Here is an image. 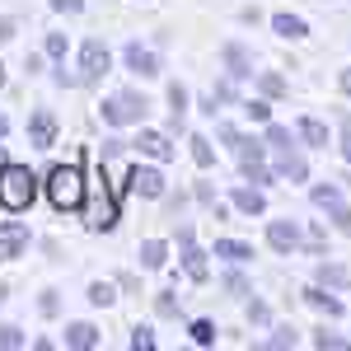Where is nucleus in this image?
I'll list each match as a JSON object with an SVG mask.
<instances>
[{
    "mask_svg": "<svg viewBox=\"0 0 351 351\" xmlns=\"http://www.w3.org/2000/svg\"><path fill=\"white\" fill-rule=\"evenodd\" d=\"M332 225H337L342 234H351V206H347V202H342V206L332 211Z\"/></svg>",
    "mask_w": 351,
    "mask_h": 351,
    "instance_id": "obj_39",
    "label": "nucleus"
},
{
    "mask_svg": "<svg viewBox=\"0 0 351 351\" xmlns=\"http://www.w3.org/2000/svg\"><path fill=\"white\" fill-rule=\"evenodd\" d=\"M108 66H112V52L99 43V38H89V43L80 47V84L104 80V75H108Z\"/></svg>",
    "mask_w": 351,
    "mask_h": 351,
    "instance_id": "obj_4",
    "label": "nucleus"
},
{
    "mask_svg": "<svg viewBox=\"0 0 351 351\" xmlns=\"http://www.w3.org/2000/svg\"><path fill=\"white\" fill-rule=\"evenodd\" d=\"M99 112H104L108 127H141L145 112H150V104H145V94H136V89H117L112 99H104Z\"/></svg>",
    "mask_w": 351,
    "mask_h": 351,
    "instance_id": "obj_3",
    "label": "nucleus"
},
{
    "mask_svg": "<svg viewBox=\"0 0 351 351\" xmlns=\"http://www.w3.org/2000/svg\"><path fill=\"white\" fill-rule=\"evenodd\" d=\"M314 347H319V351H347V347H351V337H337V332L319 328V332H314Z\"/></svg>",
    "mask_w": 351,
    "mask_h": 351,
    "instance_id": "obj_28",
    "label": "nucleus"
},
{
    "mask_svg": "<svg viewBox=\"0 0 351 351\" xmlns=\"http://www.w3.org/2000/svg\"><path fill=\"white\" fill-rule=\"evenodd\" d=\"M295 136H300V145H309V150H328L332 145V136H328V122H319V117H295Z\"/></svg>",
    "mask_w": 351,
    "mask_h": 351,
    "instance_id": "obj_12",
    "label": "nucleus"
},
{
    "mask_svg": "<svg viewBox=\"0 0 351 351\" xmlns=\"http://www.w3.org/2000/svg\"><path fill=\"white\" fill-rule=\"evenodd\" d=\"M197 202H202V206H216V192L206 188V183H197Z\"/></svg>",
    "mask_w": 351,
    "mask_h": 351,
    "instance_id": "obj_44",
    "label": "nucleus"
},
{
    "mask_svg": "<svg viewBox=\"0 0 351 351\" xmlns=\"http://www.w3.org/2000/svg\"><path fill=\"white\" fill-rule=\"evenodd\" d=\"M304 304H309V309H319V314H328V319H342V314H347L342 295H332V286H319V281L304 291Z\"/></svg>",
    "mask_w": 351,
    "mask_h": 351,
    "instance_id": "obj_10",
    "label": "nucleus"
},
{
    "mask_svg": "<svg viewBox=\"0 0 351 351\" xmlns=\"http://www.w3.org/2000/svg\"><path fill=\"white\" fill-rule=\"evenodd\" d=\"M216 136L225 141V145H230V150H234V155H239V145H243V141H248V136H243L239 127H230V122H216Z\"/></svg>",
    "mask_w": 351,
    "mask_h": 351,
    "instance_id": "obj_31",
    "label": "nucleus"
},
{
    "mask_svg": "<svg viewBox=\"0 0 351 351\" xmlns=\"http://www.w3.org/2000/svg\"><path fill=\"white\" fill-rule=\"evenodd\" d=\"M220 61H225L230 80H248V75H253V56H248L243 43H225V47H220Z\"/></svg>",
    "mask_w": 351,
    "mask_h": 351,
    "instance_id": "obj_13",
    "label": "nucleus"
},
{
    "mask_svg": "<svg viewBox=\"0 0 351 351\" xmlns=\"http://www.w3.org/2000/svg\"><path fill=\"white\" fill-rule=\"evenodd\" d=\"M28 239H33V234H28L24 220H5V225H0V263L19 258V253L28 248Z\"/></svg>",
    "mask_w": 351,
    "mask_h": 351,
    "instance_id": "obj_7",
    "label": "nucleus"
},
{
    "mask_svg": "<svg viewBox=\"0 0 351 351\" xmlns=\"http://www.w3.org/2000/svg\"><path fill=\"white\" fill-rule=\"evenodd\" d=\"M169 112H173V127H183V117H188V84H169Z\"/></svg>",
    "mask_w": 351,
    "mask_h": 351,
    "instance_id": "obj_24",
    "label": "nucleus"
},
{
    "mask_svg": "<svg viewBox=\"0 0 351 351\" xmlns=\"http://www.w3.org/2000/svg\"><path fill=\"white\" fill-rule=\"evenodd\" d=\"M337 89H342V94H347V99H351V66H347V71H342V75H337Z\"/></svg>",
    "mask_w": 351,
    "mask_h": 351,
    "instance_id": "obj_45",
    "label": "nucleus"
},
{
    "mask_svg": "<svg viewBox=\"0 0 351 351\" xmlns=\"http://www.w3.org/2000/svg\"><path fill=\"white\" fill-rule=\"evenodd\" d=\"M38 197V173L28 164H5L0 169V206L5 211H28Z\"/></svg>",
    "mask_w": 351,
    "mask_h": 351,
    "instance_id": "obj_1",
    "label": "nucleus"
},
{
    "mask_svg": "<svg viewBox=\"0 0 351 351\" xmlns=\"http://www.w3.org/2000/svg\"><path fill=\"white\" fill-rule=\"evenodd\" d=\"M112 300H117L112 281H94V286H89V304H112Z\"/></svg>",
    "mask_w": 351,
    "mask_h": 351,
    "instance_id": "obj_32",
    "label": "nucleus"
},
{
    "mask_svg": "<svg viewBox=\"0 0 351 351\" xmlns=\"http://www.w3.org/2000/svg\"><path fill=\"white\" fill-rule=\"evenodd\" d=\"M276 173H281L286 183H309V160L300 155L295 145H291V150H276Z\"/></svg>",
    "mask_w": 351,
    "mask_h": 351,
    "instance_id": "obj_14",
    "label": "nucleus"
},
{
    "mask_svg": "<svg viewBox=\"0 0 351 351\" xmlns=\"http://www.w3.org/2000/svg\"><path fill=\"white\" fill-rule=\"evenodd\" d=\"M271 33L286 38V43H300V38H309V24H304L300 14H286V10H281V14H271Z\"/></svg>",
    "mask_w": 351,
    "mask_h": 351,
    "instance_id": "obj_16",
    "label": "nucleus"
},
{
    "mask_svg": "<svg viewBox=\"0 0 351 351\" xmlns=\"http://www.w3.org/2000/svg\"><path fill=\"white\" fill-rule=\"evenodd\" d=\"M216 258H225L230 267H243V263H253V243H243V239H216Z\"/></svg>",
    "mask_w": 351,
    "mask_h": 351,
    "instance_id": "obj_18",
    "label": "nucleus"
},
{
    "mask_svg": "<svg viewBox=\"0 0 351 351\" xmlns=\"http://www.w3.org/2000/svg\"><path fill=\"white\" fill-rule=\"evenodd\" d=\"M295 342H300L295 328H276V332L267 337V347H276V351H281V347H295Z\"/></svg>",
    "mask_w": 351,
    "mask_h": 351,
    "instance_id": "obj_36",
    "label": "nucleus"
},
{
    "mask_svg": "<svg viewBox=\"0 0 351 351\" xmlns=\"http://www.w3.org/2000/svg\"><path fill=\"white\" fill-rule=\"evenodd\" d=\"M342 160L351 164V117H342Z\"/></svg>",
    "mask_w": 351,
    "mask_h": 351,
    "instance_id": "obj_43",
    "label": "nucleus"
},
{
    "mask_svg": "<svg viewBox=\"0 0 351 351\" xmlns=\"http://www.w3.org/2000/svg\"><path fill=\"white\" fill-rule=\"evenodd\" d=\"M43 52L61 61V56H66V33H47V43H43Z\"/></svg>",
    "mask_w": 351,
    "mask_h": 351,
    "instance_id": "obj_37",
    "label": "nucleus"
},
{
    "mask_svg": "<svg viewBox=\"0 0 351 351\" xmlns=\"http://www.w3.org/2000/svg\"><path fill=\"white\" fill-rule=\"evenodd\" d=\"M263 141H267V150H291L300 136L291 132V127H281V122H267V127H263Z\"/></svg>",
    "mask_w": 351,
    "mask_h": 351,
    "instance_id": "obj_23",
    "label": "nucleus"
},
{
    "mask_svg": "<svg viewBox=\"0 0 351 351\" xmlns=\"http://www.w3.org/2000/svg\"><path fill=\"white\" fill-rule=\"evenodd\" d=\"M132 347L136 351H150V347H155V332H150V328H132Z\"/></svg>",
    "mask_w": 351,
    "mask_h": 351,
    "instance_id": "obj_38",
    "label": "nucleus"
},
{
    "mask_svg": "<svg viewBox=\"0 0 351 351\" xmlns=\"http://www.w3.org/2000/svg\"><path fill=\"white\" fill-rule=\"evenodd\" d=\"M66 347H75V351L99 347V328H94V324H71V328H66Z\"/></svg>",
    "mask_w": 351,
    "mask_h": 351,
    "instance_id": "obj_21",
    "label": "nucleus"
},
{
    "mask_svg": "<svg viewBox=\"0 0 351 351\" xmlns=\"http://www.w3.org/2000/svg\"><path fill=\"white\" fill-rule=\"evenodd\" d=\"M164 263H169V243L164 239H145L141 243V267L145 271H160Z\"/></svg>",
    "mask_w": 351,
    "mask_h": 351,
    "instance_id": "obj_20",
    "label": "nucleus"
},
{
    "mask_svg": "<svg viewBox=\"0 0 351 351\" xmlns=\"http://www.w3.org/2000/svg\"><path fill=\"white\" fill-rule=\"evenodd\" d=\"M19 347H28V337L14 324H0V351H19Z\"/></svg>",
    "mask_w": 351,
    "mask_h": 351,
    "instance_id": "obj_30",
    "label": "nucleus"
},
{
    "mask_svg": "<svg viewBox=\"0 0 351 351\" xmlns=\"http://www.w3.org/2000/svg\"><path fill=\"white\" fill-rule=\"evenodd\" d=\"M183 271H188L192 281H206V276H211V263H206V253L197 248V239H183Z\"/></svg>",
    "mask_w": 351,
    "mask_h": 351,
    "instance_id": "obj_17",
    "label": "nucleus"
},
{
    "mask_svg": "<svg viewBox=\"0 0 351 351\" xmlns=\"http://www.w3.org/2000/svg\"><path fill=\"white\" fill-rule=\"evenodd\" d=\"M38 314H43V319H56V314H61V300H56V291H43V295H38Z\"/></svg>",
    "mask_w": 351,
    "mask_h": 351,
    "instance_id": "obj_33",
    "label": "nucleus"
},
{
    "mask_svg": "<svg viewBox=\"0 0 351 351\" xmlns=\"http://www.w3.org/2000/svg\"><path fill=\"white\" fill-rule=\"evenodd\" d=\"M314 281L337 291V286H351V271L342 267V263H319V267H314Z\"/></svg>",
    "mask_w": 351,
    "mask_h": 351,
    "instance_id": "obj_22",
    "label": "nucleus"
},
{
    "mask_svg": "<svg viewBox=\"0 0 351 351\" xmlns=\"http://www.w3.org/2000/svg\"><path fill=\"white\" fill-rule=\"evenodd\" d=\"M243 117L258 122V127H267V122H271V104H267V99H248V104H243Z\"/></svg>",
    "mask_w": 351,
    "mask_h": 351,
    "instance_id": "obj_27",
    "label": "nucleus"
},
{
    "mask_svg": "<svg viewBox=\"0 0 351 351\" xmlns=\"http://www.w3.org/2000/svg\"><path fill=\"white\" fill-rule=\"evenodd\" d=\"M122 61H127V71L141 75V80H155L160 75V56L150 52V47H141V43H127L122 47Z\"/></svg>",
    "mask_w": 351,
    "mask_h": 351,
    "instance_id": "obj_5",
    "label": "nucleus"
},
{
    "mask_svg": "<svg viewBox=\"0 0 351 351\" xmlns=\"http://www.w3.org/2000/svg\"><path fill=\"white\" fill-rule=\"evenodd\" d=\"M127 183H132V188L141 192V197H150V202H160V197H164V173L155 169V164H136Z\"/></svg>",
    "mask_w": 351,
    "mask_h": 351,
    "instance_id": "obj_11",
    "label": "nucleus"
},
{
    "mask_svg": "<svg viewBox=\"0 0 351 351\" xmlns=\"http://www.w3.org/2000/svg\"><path fill=\"white\" fill-rule=\"evenodd\" d=\"M230 206L243 211V216H263V211H267V197H263V188L253 183V188H234L230 192Z\"/></svg>",
    "mask_w": 351,
    "mask_h": 351,
    "instance_id": "obj_15",
    "label": "nucleus"
},
{
    "mask_svg": "<svg viewBox=\"0 0 351 351\" xmlns=\"http://www.w3.org/2000/svg\"><path fill=\"white\" fill-rule=\"evenodd\" d=\"M52 10H56V14H80L84 0H52Z\"/></svg>",
    "mask_w": 351,
    "mask_h": 351,
    "instance_id": "obj_42",
    "label": "nucleus"
},
{
    "mask_svg": "<svg viewBox=\"0 0 351 351\" xmlns=\"http://www.w3.org/2000/svg\"><path fill=\"white\" fill-rule=\"evenodd\" d=\"M300 239H304V234H300V225L291 216L286 220H267V243L276 248V253H295Z\"/></svg>",
    "mask_w": 351,
    "mask_h": 351,
    "instance_id": "obj_9",
    "label": "nucleus"
},
{
    "mask_svg": "<svg viewBox=\"0 0 351 351\" xmlns=\"http://www.w3.org/2000/svg\"><path fill=\"white\" fill-rule=\"evenodd\" d=\"M0 84H5V66H0Z\"/></svg>",
    "mask_w": 351,
    "mask_h": 351,
    "instance_id": "obj_49",
    "label": "nucleus"
},
{
    "mask_svg": "<svg viewBox=\"0 0 351 351\" xmlns=\"http://www.w3.org/2000/svg\"><path fill=\"white\" fill-rule=\"evenodd\" d=\"M5 300H10V291H5V286H0V304H5Z\"/></svg>",
    "mask_w": 351,
    "mask_h": 351,
    "instance_id": "obj_47",
    "label": "nucleus"
},
{
    "mask_svg": "<svg viewBox=\"0 0 351 351\" xmlns=\"http://www.w3.org/2000/svg\"><path fill=\"white\" fill-rule=\"evenodd\" d=\"M0 169H5V150H0Z\"/></svg>",
    "mask_w": 351,
    "mask_h": 351,
    "instance_id": "obj_48",
    "label": "nucleus"
},
{
    "mask_svg": "<svg viewBox=\"0 0 351 351\" xmlns=\"http://www.w3.org/2000/svg\"><path fill=\"white\" fill-rule=\"evenodd\" d=\"M28 145H33V150H52L56 145V117L47 108H38L28 117Z\"/></svg>",
    "mask_w": 351,
    "mask_h": 351,
    "instance_id": "obj_8",
    "label": "nucleus"
},
{
    "mask_svg": "<svg viewBox=\"0 0 351 351\" xmlns=\"http://www.w3.org/2000/svg\"><path fill=\"white\" fill-rule=\"evenodd\" d=\"M14 33H19V19H0V47L14 43Z\"/></svg>",
    "mask_w": 351,
    "mask_h": 351,
    "instance_id": "obj_41",
    "label": "nucleus"
},
{
    "mask_svg": "<svg viewBox=\"0 0 351 351\" xmlns=\"http://www.w3.org/2000/svg\"><path fill=\"white\" fill-rule=\"evenodd\" d=\"M258 89H263V99H281L286 94V80L276 71H258Z\"/></svg>",
    "mask_w": 351,
    "mask_h": 351,
    "instance_id": "obj_26",
    "label": "nucleus"
},
{
    "mask_svg": "<svg viewBox=\"0 0 351 351\" xmlns=\"http://www.w3.org/2000/svg\"><path fill=\"white\" fill-rule=\"evenodd\" d=\"M155 314H160V319H178V300L169 295V291H164V295H155Z\"/></svg>",
    "mask_w": 351,
    "mask_h": 351,
    "instance_id": "obj_34",
    "label": "nucleus"
},
{
    "mask_svg": "<svg viewBox=\"0 0 351 351\" xmlns=\"http://www.w3.org/2000/svg\"><path fill=\"white\" fill-rule=\"evenodd\" d=\"M5 127H10V122H5V112H0V136H5Z\"/></svg>",
    "mask_w": 351,
    "mask_h": 351,
    "instance_id": "obj_46",
    "label": "nucleus"
},
{
    "mask_svg": "<svg viewBox=\"0 0 351 351\" xmlns=\"http://www.w3.org/2000/svg\"><path fill=\"white\" fill-rule=\"evenodd\" d=\"M136 150H141L145 160H155V164H169V160H173V141H169L164 132H155V127H141Z\"/></svg>",
    "mask_w": 351,
    "mask_h": 351,
    "instance_id": "obj_6",
    "label": "nucleus"
},
{
    "mask_svg": "<svg viewBox=\"0 0 351 351\" xmlns=\"http://www.w3.org/2000/svg\"><path fill=\"white\" fill-rule=\"evenodd\" d=\"M309 202H314L319 211L332 216V211L342 206V188H337V183H314V188H309Z\"/></svg>",
    "mask_w": 351,
    "mask_h": 351,
    "instance_id": "obj_19",
    "label": "nucleus"
},
{
    "mask_svg": "<svg viewBox=\"0 0 351 351\" xmlns=\"http://www.w3.org/2000/svg\"><path fill=\"white\" fill-rule=\"evenodd\" d=\"M188 332H192V342H197V347H216V324H211V319H197Z\"/></svg>",
    "mask_w": 351,
    "mask_h": 351,
    "instance_id": "obj_29",
    "label": "nucleus"
},
{
    "mask_svg": "<svg viewBox=\"0 0 351 351\" xmlns=\"http://www.w3.org/2000/svg\"><path fill=\"white\" fill-rule=\"evenodd\" d=\"M248 324H258V328L271 324V309L263 304V300H248Z\"/></svg>",
    "mask_w": 351,
    "mask_h": 351,
    "instance_id": "obj_35",
    "label": "nucleus"
},
{
    "mask_svg": "<svg viewBox=\"0 0 351 351\" xmlns=\"http://www.w3.org/2000/svg\"><path fill=\"white\" fill-rule=\"evenodd\" d=\"M47 197L56 211H80L84 206V173L80 164H56L47 173Z\"/></svg>",
    "mask_w": 351,
    "mask_h": 351,
    "instance_id": "obj_2",
    "label": "nucleus"
},
{
    "mask_svg": "<svg viewBox=\"0 0 351 351\" xmlns=\"http://www.w3.org/2000/svg\"><path fill=\"white\" fill-rule=\"evenodd\" d=\"M188 145H192V160H197V169H211V164H216V145H211L206 136H192Z\"/></svg>",
    "mask_w": 351,
    "mask_h": 351,
    "instance_id": "obj_25",
    "label": "nucleus"
},
{
    "mask_svg": "<svg viewBox=\"0 0 351 351\" xmlns=\"http://www.w3.org/2000/svg\"><path fill=\"white\" fill-rule=\"evenodd\" d=\"M225 291H234V295H248V281H243L239 271H230V276H225Z\"/></svg>",
    "mask_w": 351,
    "mask_h": 351,
    "instance_id": "obj_40",
    "label": "nucleus"
}]
</instances>
